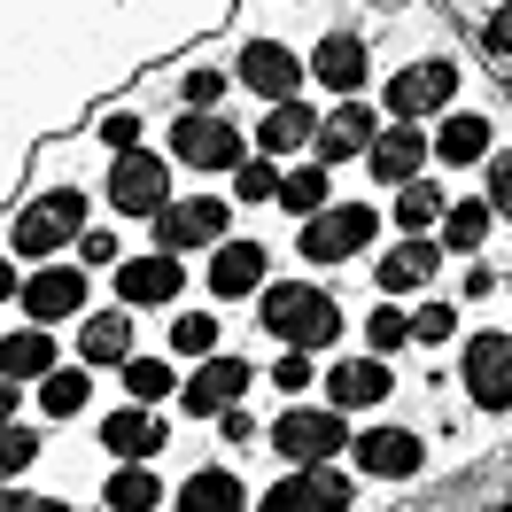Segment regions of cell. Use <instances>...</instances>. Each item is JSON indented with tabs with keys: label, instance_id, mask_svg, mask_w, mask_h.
I'll list each match as a JSON object with an SVG mask.
<instances>
[{
	"label": "cell",
	"instance_id": "cell-1",
	"mask_svg": "<svg viewBox=\"0 0 512 512\" xmlns=\"http://www.w3.org/2000/svg\"><path fill=\"white\" fill-rule=\"evenodd\" d=\"M256 326H264V334H272V342H280V350H334V342H342V303H334V295L319 288V280H272V288L256 295Z\"/></svg>",
	"mask_w": 512,
	"mask_h": 512
},
{
	"label": "cell",
	"instance_id": "cell-2",
	"mask_svg": "<svg viewBox=\"0 0 512 512\" xmlns=\"http://www.w3.org/2000/svg\"><path fill=\"white\" fill-rule=\"evenodd\" d=\"M78 233H86V194H78V187L24 194V202H16V218H8V256L39 264V256H55L63 241H78Z\"/></svg>",
	"mask_w": 512,
	"mask_h": 512
},
{
	"label": "cell",
	"instance_id": "cell-3",
	"mask_svg": "<svg viewBox=\"0 0 512 512\" xmlns=\"http://www.w3.org/2000/svg\"><path fill=\"white\" fill-rule=\"evenodd\" d=\"M256 156V132H241L225 109H179L171 117V163H187V171H241Z\"/></svg>",
	"mask_w": 512,
	"mask_h": 512
},
{
	"label": "cell",
	"instance_id": "cell-4",
	"mask_svg": "<svg viewBox=\"0 0 512 512\" xmlns=\"http://www.w3.org/2000/svg\"><path fill=\"white\" fill-rule=\"evenodd\" d=\"M264 443L280 450L288 466H334L357 435H350V412H334V404H288V412L272 419Z\"/></svg>",
	"mask_w": 512,
	"mask_h": 512
},
{
	"label": "cell",
	"instance_id": "cell-5",
	"mask_svg": "<svg viewBox=\"0 0 512 512\" xmlns=\"http://www.w3.org/2000/svg\"><path fill=\"white\" fill-rule=\"evenodd\" d=\"M101 194H109V210H117V218H148V225L179 202V194H171V163H163L156 148L117 156V163H109V179H101Z\"/></svg>",
	"mask_w": 512,
	"mask_h": 512
},
{
	"label": "cell",
	"instance_id": "cell-6",
	"mask_svg": "<svg viewBox=\"0 0 512 512\" xmlns=\"http://www.w3.org/2000/svg\"><path fill=\"white\" fill-rule=\"evenodd\" d=\"M373 233H381V210H373V202H334L319 218H303L295 256H311V264H350V256L373 249Z\"/></svg>",
	"mask_w": 512,
	"mask_h": 512
},
{
	"label": "cell",
	"instance_id": "cell-7",
	"mask_svg": "<svg viewBox=\"0 0 512 512\" xmlns=\"http://www.w3.org/2000/svg\"><path fill=\"white\" fill-rule=\"evenodd\" d=\"M225 225H233V194H179V202L156 218V249H163V256L218 249V241H233Z\"/></svg>",
	"mask_w": 512,
	"mask_h": 512
},
{
	"label": "cell",
	"instance_id": "cell-8",
	"mask_svg": "<svg viewBox=\"0 0 512 512\" xmlns=\"http://www.w3.org/2000/svg\"><path fill=\"white\" fill-rule=\"evenodd\" d=\"M450 101H458V63H450V55L388 70V117H396V125H419V117H435Z\"/></svg>",
	"mask_w": 512,
	"mask_h": 512
},
{
	"label": "cell",
	"instance_id": "cell-9",
	"mask_svg": "<svg viewBox=\"0 0 512 512\" xmlns=\"http://www.w3.org/2000/svg\"><path fill=\"white\" fill-rule=\"evenodd\" d=\"M458 388L474 412H512V334H474L458 350Z\"/></svg>",
	"mask_w": 512,
	"mask_h": 512
},
{
	"label": "cell",
	"instance_id": "cell-10",
	"mask_svg": "<svg viewBox=\"0 0 512 512\" xmlns=\"http://www.w3.org/2000/svg\"><path fill=\"white\" fill-rule=\"evenodd\" d=\"M357 489L342 466H288V474L264 489V505L256 512H350Z\"/></svg>",
	"mask_w": 512,
	"mask_h": 512
},
{
	"label": "cell",
	"instance_id": "cell-11",
	"mask_svg": "<svg viewBox=\"0 0 512 512\" xmlns=\"http://www.w3.org/2000/svg\"><path fill=\"white\" fill-rule=\"evenodd\" d=\"M233 78H241L249 94H264V101H303L311 63L295 55L288 39H249V47H241V63H233Z\"/></svg>",
	"mask_w": 512,
	"mask_h": 512
},
{
	"label": "cell",
	"instance_id": "cell-12",
	"mask_svg": "<svg viewBox=\"0 0 512 512\" xmlns=\"http://www.w3.org/2000/svg\"><path fill=\"white\" fill-rule=\"evenodd\" d=\"M249 388H256V365H249V357H233V350H218V357H202V365L187 373L179 404H187L194 419H218V412H233Z\"/></svg>",
	"mask_w": 512,
	"mask_h": 512
},
{
	"label": "cell",
	"instance_id": "cell-13",
	"mask_svg": "<svg viewBox=\"0 0 512 512\" xmlns=\"http://www.w3.org/2000/svg\"><path fill=\"white\" fill-rule=\"evenodd\" d=\"M24 326H55V319H86V264H39L16 288Z\"/></svg>",
	"mask_w": 512,
	"mask_h": 512
},
{
	"label": "cell",
	"instance_id": "cell-14",
	"mask_svg": "<svg viewBox=\"0 0 512 512\" xmlns=\"http://www.w3.org/2000/svg\"><path fill=\"white\" fill-rule=\"evenodd\" d=\"M179 288H187V264L163 256V249L117 264V303H125V311H163V303H179Z\"/></svg>",
	"mask_w": 512,
	"mask_h": 512
},
{
	"label": "cell",
	"instance_id": "cell-15",
	"mask_svg": "<svg viewBox=\"0 0 512 512\" xmlns=\"http://www.w3.org/2000/svg\"><path fill=\"white\" fill-rule=\"evenodd\" d=\"M373 140H381V117H373V101H334V109H326V125H319V148H311V156L334 171V163H350V156H373Z\"/></svg>",
	"mask_w": 512,
	"mask_h": 512
},
{
	"label": "cell",
	"instance_id": "cell-16",
	"mask_svg": "<svg viewBox=\"0 0 512 512\" xmlns=\"http://www.w3.org/2000/svg\"><path fill=\"white\" fill-rule=\"evenodd\" d=\"M427 156H435V132H419V125H381V140H373L365 171H373L381 187H412L419 171H427Z\"/></svg>",
	"mask_w": 512,
	"mask_h": 512
},
{
	"label": "cell",
	"instance_id": "cell-17",
	"mask_svg": "<svg viewBox=\"0 0 512 512\" xmlns=\"http://www.w3.org/2000/svg\"><path fill=\"white\" fill-rule=\"evenodd\" d=\"M443 256H450L443 241H427V233H404V241H396V249L373 264V288H381V295H412V288H427V280L443 272Z\"/></svg>",
	"mask_w": 512,
	"mask_h": 512
},
{
	"label": "cell",
	"instance_id": "cell-18",
	"mask_svg": "<svg viewBox=\"0 0 512 512\" xmlns=\"http://www.w3.org/2000/svg\"><path fill=\"white\" fill-rule=\"evenodd\" d=\"M163 443H171V427L156 419V404H125V412L101 419V450H109V458H125V466H148Z\"/></svg>",
	"mask_w": 512,
	"mask_h": 512
},
{
	"label": "cell",
	"instance_id": "cell-19",
	"mask_svg": "<svg viewBox=\"0 0 512 512\" xmlns=\"http://www.w3.org/2000/svg\"><path fill=\"white\" fill-rule=\"evenodd\" d=\"M388 365L381 357H334L326 365V404L334 412H373V404H388Z\"/></svg>",
	"mask_w": 512,
	"mask_h": 512
},
{
	"label": "cell",
	"instance_id": "cell-20",
	"mask_svg": "<svg viewBox=\"0 0 512 512\" xmlns=\"http://www.w3.org/2000/svg\"><path fill=\"white\" fill-rule=\"evenodd\" d=\"M319 109L311 101H272L264 109V125H256V156H272V163H288L295 148H319Z\"/></svg>",
	"mask_w": 512,
	"mask_h": 512
},
{
	"label": "cell",
	"instance_id": "cell-21",
	"mask_svg": "<svg viewBox=\"0 0 512 512\" xmlns=\"http://www.w3.org/2000/svg\"><path fill=\"white\" fill-rule=\"evenodd\" d=\"M365 70H373V55H365V39H357V32H326L319 47H311V78L334 86L342 101L365 94Z\"/></svg>",
	"mask_w": 512,
	"mask_h": 512
},
{
	"label": "cell",
	"instance_id": "cell-22",
	"mask_svg": "<svg viewBox=\"0 0 512 512\" xmlns=\"http://www.w3.org/2000/svg\"><path fill=\"white\" fill-rule=\"evenodd\" d=\"M350 458L365 466V474H381V481H404V474H419L427 450H419L412 427H365V435L350 443Z\"/></svg>",
	"mask_w": 512,
	"mask_h": 512
},
{
	"label": "cell",
	"instance_id": "cell-23",
	"mask_svg": "<svg viewBox=\"0 0 512 512\" xmlns=\"http://www.w3.org/2000/svg\"><path fill=\"white\" fill-rule=\"evenodd\" d=\"M264 272H272V256L256 249V241H218V249H210V295H225V303H233V295H264L272 288Z\"/></svg>",
	"mask_w": 512,
	"mask_h": 512
},
{
	"label": "cell",
	"instance_id": "cell-24",
	"mask_svg": "<svg viewBox=\"0 0 512 512\" xmlns=\"http://www.w3.org/2000/svg\"><path fill=\"white\" fill-rule=\"evenodd\" d=\"M132 311L117 303V311H86L78 319V365H132Z\"/></svg>",
	"mask_w": 512,
	"mask_h": 512
},
{
	"label": "cell",
	"instance_id": "cell-25",
	"mask_svg": "<svg viewBox=\"0 0 512 512\" xmlns=\"http://www.w3.org/2000/svg\"><path fill=\"white\" fill-rule=\"evenodd\" d=\"M0 373L16 388H39L47 373H63V365H55V326H16V334L0 342Z\"/></svg>",
	"mask_w": 512,
	"mask_h": 512
},
{
	"label": "cell",
	"instance_id": "cell-26",
	"mask_svg": "<svg viewBox=\"0 0 512 512\" xmlns=\"http://www.w3.org/2000/svg\"><path fill=\"white\" fill-rule=\"evenodd\" d=\"M241 505H249V489H241L233 466H202V474H187L179 497H171V512H241Z\"/></svg>",
	"mask_w": 512,
	"mask_h": 512
},
{
	"label": "cell",
	"instance_id": "cell-27",
	"mask_svg": "<svg viewBox=\"0 0 512 512\" xmlns=\"http://www.w3.org/2000/svg\"><path fill=\"white\" fill-rule=\"evenodd\" d=\"M435 156L458 163V171H466V163H481V156H489V117H481V109H450L443 132H435Z\"/></svg>",
	"mask_w": 512,
	"mask_h": 512
},
{
	"label": "cell",
	"instance_id": "cell-28",
	"mask_svg": "<svg viewBox=\"0 0 512 512\" xmlns=\"http://www.w3.org/2000/svg\"><path fill=\"white\" fill-rule=\"evenodd\" d=\"M489 225H497V202L489 194H466V202H450V218H443V249L450 256H481V241H489Z\"/></svg>",
	"mask_w": 512,
	"mask_h": 512
},
{
	"label": "cell",
	"instance_id": "cell-29",
	"mask_svg": "<svg viewBox=\"0 0 512 512\" xmlns=\"http://www.w3.org/2000/svg\"><path fill=\"white\" fill-rule=\"evenodd\" d=\"M86 404H94V365H63V373L39 381V412L47 419H78Z\"/></svg>",
	"mask_w": 512,
	"mask_h": 512
},
{
	"label": "cell",
	"instance_id": "cell-30",
	"mask_svg": "<svg viewBox=\"0 0 512 512\" xmlns=\"http://www.w3.org/2000/svg\"><path fill=\"white\" fill-rule=\"evenodd\" d=\"M388 218L404 225V233H435V225L450 218V194H443V187H427V179H412V187H396Z\"/></svg>",
	"mask_w": 512,
	"mask_h": 512
},
{
	"label": "cell",
	"instance_id": "cell-31",
	"mask_svg": "<svg viewBox=\"0 0 512 512\" xmlns=\"http://www.w3.org/2000/svg\"><path fill=\"white\" fill-rule=\"evenodd\" d=\"M101 505L109 512H156V505H171V497H163V481L148 474V466H117L109 489H101Z\"/></svg>",
	"mask_w": 512,
	"mask_h": 512
},
{
	"label": "cell",
	"instance_id": "cell-32",
	"mask_svg": "<svg viewBox=\"0 0 512 512\" xmlns=\"http://www.w3.org/2000/svg\"><path fill=\"white\" fill-rule=\"evenodd\" d=\"M280 210H295V218H319V210H334L326 163H295V171H288V187H280Z\"/></svg>",
	"mask_w": 512,
	"mask_h": 512
},
{
	"label": "cell",
	"instance_id": "cell-33",
	"mask_svg": "<svg viewBox=\"0 0 512 512\" xmlns=\"http://www.w3.org/2000/svg\"><path fill=\"white\" fill-rule=\"evenodd\" d=\"M225 63H187L179 70V109H225Z\"/></svg>",
	"mask_w": 512,
	"mask_h": 512
},
{
	"label": "cell",
	"instance_id": "cell-34",
	"mask_svg": "<svg viewBox=\"0 0 512 512\" xmlns=\"http://www.w3.org/2000/svg\"><path fill=\"white\" fill-rule=\"evenodd\" d=\"M280 187H288V163H272V156H249L233 171V202H280Z\"/></svg>",
	"mask_w": 512,
	"mask_h": 512
},
{
	"label": "cell",
	"instance_id": "cell-35",
	"mask_svg": "<svg viewBox=\"0 0 512 512\" xmlns=\"http://www.w3.org/2000/svg\"><path fill=\"white\" fill-rule=\"evenodd\" d=\"M171 388H187V381H179L163 357H132V365H125V396H132V404H163Z\"/></svg>",
	"mask_w": 512,
	"mask_h": 512
},
{
	"label": "cell",
	"instance_id": "cell-36",
	"mask_svg": "<svg viewBox=\"0 0 512 512\" xmlns=\"http://www.w3.org/2000/svg\"><path fill=\"white\" fill-rule=\"evenodd\" d=\"M171 350L179 357H218V319H210V311H179V319H171Z\"/></svg>",
	"mask_w": 512,
	"mask_h": 512
},
{
	"label": "cell",
	"instance_id": "cell-37",
	"mask_svg": "<svg viewBox=\"0 0 512 512\" xmlns=\"http://www.w3.org/2000/svg\"><path fill=\"white\" fill-rule=\"evenodd\" d=\"M365 342H373V357L404 350V342H412V311H396V303H381V311H365Z\"/></svg>",
	"mask_w": 512,
	"mask_h": 512
},
{
	"label": "cell",
	"instance_id": "cell-38",
	"mask_svg": "<svg viewBox=\"0 0 512 512\" xmlns=\"http://www.w3.org/2000/svg\"><path fill=\"white\" fill-rule=\"evenodd\" d=\"M264 381L280 388V396H303V388L319 381V373H311V350H280V357H272V373H264Z\"/></svg>",
	"mask_w": 512,
	"mask_h": 512
},
{
	"label": "cell",
	"instance_id": "cell-39",
	"mask_svg": "<svg viewBox=\"0 0 512 512\" xmlns=\"http://www.w3.org/2000/svg\"><path fill=\"white\" fill-rule=\"evenodd\" d=\"M78 264H86V272H101V264H109V272H117V264H125V249H117V233H101V225H86V233H78Z\"/></svg>",
	"mask_w": 512,
	"mask_h": 512
},
{
	"label": "cell",
	"instance_id": "cell-40",
	"mask_svg": "<svg viewBox=\"0 0 512 512\" xmlns=\"http://www.w3.org/2000/svg\"><path fill=\"white\" fill-rule=\"evenodd\" d=\"M0 458H8V481L39 458V427H32V419H8V450H0Z\"/></svg>",
	"mask_w": 512,
	"mask_h": 512
},
{
	"label": "cell",
	"instance_id": "cell-41",
	"mask_svg": "<svg viewBox=\"0 0 512 512\" xmlns=\"http://www.w3.org/2000/svg\"><path fill=\"white\" fill-rule=\"evenodd\" d=\"M94 140H109L117 156H132V148H140V117H132V109H109V117L94 125Z\"/></svg>",
	"mask_w": 512,
	"mask_h": 512
},
{
	"label": "cell",
	"instance_id": "cell-42",
	"mask_svg": "<svg viewBox=\"0 0 512 512\" xmlns=\"http://www.w3.org/2000/svg\"><path fill=\"white\" fill-rule=\"evenodd\" d=\"M412 334H419V342H450V334H458V311H450V303H419Z\"/></svg>",
	"mask_w": 512,
	"mask_h": 512
},
{
	"label": "cell",
	"instance_id": "cell-43",
	"mask_svg": "<svg viewBox=\"0 0 512 512\" xmlns=\"http://www.w3.org/2000/svg\"><path fill=\"white\" fill-rule=\"evenodd\" d=\"M481 47L512 63V0H497V8H489V24H481Z\"/></svg>",
	"mask_w": 512,
	"mask_h": 512
},
{
	"label": "cell",
	"instance_id": "cell-44",
	"mask_svg": "<svg viewBox=\"0 0 512 512\" xmlns=\"http://www.w3.org/2000/svg\"><path fill=\"white\" fill-rule=\"evenodd\" d=\"M489 202H497V218H512V148L489 156Z\"/></svg>",
	"mask_w": 512,
	"mask_h": 512
},
{
	"label": "cell",
	"instance_id": "cell-45",
	"mask_svg": "<svg viewBox=\"0 0 512 512\" xmlns=\"http://www.w3.org/2000/svg\"><path fill=\"white\" fill-rule=\"evenodd\" d=\"M0 505H8V512H70L63 497H32V489H8V497H0Z\"/></svg>",
	"mask_w": 512,
	"mask_h": 512
},
{
	"label": "cell",
	"instance_id": "cell-46",
	"mask_svg": "<svg viewBox=\"0 0 512 512\" xmlns=\"http://www.w3.org/2000/svg\"><path fill=\"white\" fill-rule=\"evenodd\" d=\"M218 427H225V443H249V435H256V419L241 412V404H233V412H218Z\"/></svg>",
	"mask_w": 512,
	"mask_h": 512
},
{
	"label": "cell",
	"instance_id": "cell-47",
	"mask_svg": "<svg viewBox=\"0 0 512 512\" xmlns=\"http://www.w3.org/2000/svg\"><path fill=\"white\" fill-rule=\"evenodd\" d=\"M505 288H512V272H505Z\"/></svg>",
	"mask_w": 512,
	"mask_h": 512
}]
</instances>
